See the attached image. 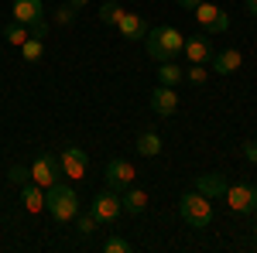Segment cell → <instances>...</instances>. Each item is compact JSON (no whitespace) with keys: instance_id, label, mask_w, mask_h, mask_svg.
<instances>
[{"instance_id":"obj_10","label":"cell","mask_w":257,"mask_h":253,"mask_svg":"<svg viewBox=\"0 0 257 253\" xmlns=\"http://www.w3.org/2000/svg\"><path fill=\"white\" fill-rule=\"evenodd\" d=\"M182 52H185V59L192 62V65H206V62L213 59V41H209V35L202 31V35H196V38H185Z\"/></svg>"},{"instance_id":"obj_20","label":"cell","mask_w":257,"mask_h":253,"mask_svg":"<svg viewBox=\"0 0 257 253\" xmlns=\"http://www.w3.org/2000/svg\"><path fill=\"white\" fill-rule=\"evenodd\" d=\"M21 55H24V62H28V65H31V62H41V59H45V38L28 35V41L21 45Z\"/></svg>"},{"instance_id":"obj_4","label":"cell","mask_w":257,"mask_h":253,"mask_svg":"<svg viewBox=\"0 0 257 253\" xmlns=\"http://www.w3.org/2000/svg\"><path fill=\"white\" fill-rule=\"evenodd\" d=\"M196 21L202 24L206 35H226V31H230V18H226V11H219L213 0H202V4L196 7Z\"/></svg>"},{"instance_id":"obj_19","label":"cell","mask_w":257,"mask_h":253,"mask_svg":"<svg viewBox=\"0 0 257 253\" xmlns=\"http://www.w3.org/2000/svg\"><path fill=\"white\" fill-rule=\"evenodd\" d=\"M185 79V69L175 65V62H158V82L161 86H178Z\"/></svg>"},{"instance_id":"obj_14","label":"cell","mask_w":257,"mask_h":253,"mask_svg":"<svg viewBox=\"0 0 257 253\" xmlns=\"http://www.w3.org/2000/svg\"><path fill=\"white\" fill-rule=\"evenodd\" d=\"M226 175H216V171H206V175H196V181H192V188L196 192H202L206 198H219V195L226 192Z\"/></svg>"},{"instance_id":"obj_30","label":"cell","mask_w":257,"mask_h":253,"mask_svg":"<svg viewBox=\"0 0 257 253\" xmlns=\"http://www.w3.org/2000/svg\"><path fill=\"white\" fill-rule=\"evenodd\" d=\"M175 4H178V7H185V11H196L202 0H175Z\"/></svg>"},{"instance_id":"obj_11","label":"cell","mask_w":257,"mask_h":253,"mask_svg":"<svg viewBox=\"0 0 257 253\" xmlns=\"http://www.w3.org/2000/svg\"><path fill=\"white\" fill-rule=\"evenodd\" d=\"M11 18L18 21V24H24V28H31L35 21L45 18V4L41 0H14L11 4Z\"/></svg>"},{"instance_id":"obj_25","label":"cell","mask_w":257,"mask_h":253,"mask_svg":"<svg viewBox=\"0 0 257 253\" xmlns=\"http://www.w3.org/2000/svg\"><path fill=\"white\" fill-rule=\"evenodd\" d=\"M72 21H76V7H72V4H62L59 11H55V24H59V28H69Z\"/></svg>"},{"instance_id":"obj_17","label":"cell","mask_w":257,"mask_h":253,"mask_svg":"<svg viewBox=\"0 0 257 253\" xmlns=\"http://www.w3.org/2000/svg\"><path fill=\"white\" fill-rule=\"evenodd\" d=\"M148 202H151L148 192H144V188H134V185H131V188H123V198H120L123 212H131V215H141L144 209H148Z\"/></svg>"},{"instance_id":"obj_28","label":"cell","mask_w":257,"mask_h":253,"mask_svg":"<svg viewBox=\"0 0 257 253\" xmlns=\"http://www.w3.org/2000/svg\"><path fill=\"white\" fill-rule=\"evenodd\" d=\"M48 31H52V24H48V21H45V18H41V21H35V24L28 28V35H35V38H45Z\"/></svg>"},{"instance_id":"obj_18","label":"cell","mask_w":257,"mask_h":253,"mask_svg":"<svg viewBox=\"0 0 257 253\" xmlns=\"http://www.w3.org/2000/svg\"><path fill=\"white\" fill-rule=\"evenodd\" d=\"M138 154L141 157H158L161 154V137L155 130H144L138 134Z\"/></svg>"},{"instance_id":"obj_21","label":"cell","mask_w":257,"mask_h":253,"mask_svg":"<svg viewBox=\"0 0 257 253\" xmlns=\"http://www.w3.org/2000/svg\"><path fill=\"white\" fill-rule=\"evenodd\" d=\"M120 18H123V7H120L117 0H106V4L99 7V21H103V24H113V28H117Z\"/></svg>"},{"instance_id":"obj_23","label":"cell","mask_w":257,"mask_h":253,"mask_svg":"<svg viewBox=\"0 0 257 253\" xmlns=\"http://www.w3.org/2000/svg\"><path fill=\"white\" fill-rule=\"evenodd\" d=\"M185 79H189L192 86H206V79H209V69H206V65H192V62H189V69H185Z\"/></svg>"},{"instance_id":"obj_9","label":"cell","mask_w":257,"mask_h":253,"mask_svg":"<svg viewBox=\"0 0 257 253\" xmlns=\"http://www.w3.org/2000/svg\"><path fill=\"white\" fill-rule=\"evenodd\" d=\"M89 212L96 215L99 222H113L120 212H123V205H120V195L113 188H106V192H99L93 202H89Z\"/></svg>"},{"instance_id":"obj_6","label":"cell","mask_w":257,"mask_h":253,"mask_svg":"<svg viewBox=\"0 0 257 253\" xmlns=\"http://www.w3.org/2000/svg\"><path fill=\"white\" fill-rule=\"evenodd\" d=\"M223 198H226V205H230L233 212H240V215L257 212V188L254 185H226Z\"/></svg>"},{"instance_id":"obj_22","label":"cell","mask_w":257,"mask_h":253,"mask_svg":"<svg viewBox=\"0 0 257 253\" xmlns=\"http://www.w3.org/2000/svg\"><path fill=\"white\" fill-rule=\"evenodd\" d=\"M4 38L11 41V45H24V41H28V28H24V24H18V21H11V24H7V28H4Z\"/></svg>"},{"instance_id":"obj_27","label":"cell","mask_w":257,"mask_h":253,"mask_svg":"<svg viewBox=\"0 0 257 253\" xmlns=\"http://www.w3.org/2000/svg\"><path fill=\"white\" fill-rule=\"evenodd\" d=\"M7 178H11V181H18V185H24V181H31V168H24V164H14V168L7 171Z\"/></svg>"},{"instance_id":"obj_2","label":"cell","mask_w":257,"mask_h":253,"mask_svg":"<svg viewBox=\"0 0 257 253\" xmlns=\"http://www.w3.org/2000/svg\"><path fill=\"white\" fill-rule=\"evenodd\" d=\"M45 212L52 215L55 222H69L79 215V195L72 185H62L55 181L52 188H45Z\"/></svg>"},{"instance_id":"obj_7","label":"cell","mask_w":257,"mask_h":253,"mask_svg":"<svg viewBox=\"0 0 257 253\" xmlns=\"http://www.w3.org/2000/svg\"><path fill=\"white\" fill-rule=\"evenodd\" d=\"M62 168H59V157L48 154V151H41L35 161H31V181H38L41 188H52L55 181H59Z\"/></svg>"},{"instance_id":"obj_3","label":"cell","mask_w":257,"mask_h":253,"mask_svg":"<svg viewBox=\"0 0 257 253\" xmlns=\"http://www.w3.org/2000/svg\"><path fill=\"white\" fill-rule=\"evenodd\" d=\"M178 215L192 226V229H206L213 222V198H206L202 192H185L178 198Z\"/></svg>"},{"instance_id":"obj_26","label":"cell","mask_w":257,"mask_h":253,"mask_svg":"<svg viewBox=\"0 0 257 253\" xmlns=\"http://www.w3.org/2000/svg\"><path fill=\"white\" fill-rule=\"evenodd\" d=\"M96 226H99V219L93 212L79 215V236H93V233H96Z\"/></svg>"},{"instance_id":"obj_24","label":"cell","mask_w":257,"mask_h":253,"mask_svg":"<svg viewBox=\"0 0 257 253\" xmlns=\"http://www.w3.org/2000/svg\"><path fill=\"white\" fill-rule=\"evenodd\" d=\"M103 253H131V239H123V236H110V239L103 243Z\"/></svg>"},{"instance_id":"obj_13","label":"cell","mask_w":257,"mask_h":253,"mask_svg":"<svg viewBox=\"0 0 257 253\" xmlns=\"http://www.w3.org/2000/svg\"><path fill=\"white\" fill-rule=\"evenodd\" d=\"M151 110L158 113V117H172L178 110V93L175 86H158L155 93H151Z\"/></svg>"},{"instance_id":"obj_12","label":"cell","mask_w":257,"mask_h":253,"mask_svg":"<svg viewBox=\"0 0 257 253\" xmlns=\"http://www.w3.org/2000/svg\"><path fill=\"white\" fill-rule=\"evenodd\" d=\"M209 65H213V72H219V76H233L240 65H243V55H240V48H223V52H213Z\"/></svg>"},{"instance_id":"obj_16","label":"cell","mask_w":257,"mask_h":253,"mask_svg":"<svg viewBox=\"0 0 257 253\" xmlns=\"http://www.w3.org/2000/svg\"><path fill=\"white\" fill-rule=\"evenodd\" d=\"M21 205L31 215L45 212V188H41L38 181H24V185H21Z\"/></svg>"},{"instance_id":"obj_29","label":"cell","mask_w":257,"mask_h":253,"mask_svg":"<svg viewBox=\"0 0 257 253\" xmlns=\"http://www.w3.org/2000/svg\"><path fill=\"white\" fill-rule=\"evenodd\" d=\"M243 154H247V161L257 164V140H247V144H243Z\"/></svg>"},{"instance_id":"obj_5","label":"cell","mask_w":257,"mask_h":253,"mask_svg":"<svg viewBox=\"0 0 257 253\" xmlns=\"http://www.w3.org/2000/svg\"><path fill=\"white\" fill-rule=\"evenodd\" d=\"M103 178H106V188L123 192V188H131V185H134L138 171H134V164H131V161L113 157V161H106V171H103Z\"/></svg>"},{"instance_id":"obj_1","label":"cell","mask_w":257,"mask_h":253,"mask_svg":"<svg viewBox=\"0 0 257 253\" xmlns=\"http://www.w3.org/2000/svg\"><path fill=\"white\" fill-rule=\"evenodd\" d=\"M182 45H185V35L178 28H172V24H161L155 31H148V38H144V48H148V55L155 62H175Z\"/></svg>"},{"instance_id":"obj_8","label":"cell","mask_w":257,"mask_h":253,"mask_svg":"<svg viewBox=\"0 0 257 253\" xmlns=\"http://www.w3.org/2000/svg\"><path fill=\"white\" fill-rule=\"evenodd\" d=\"M59 168H62V175L69 178V181H82L86 178V168H89V157L82 154V147H62V154H59Z\"/></svg>"},{"instance_id":"obj_33","label":"cell","mask_w":257,"mask_h":253,"mask_svg":"<svg viewBox=\"0 0 257 253\" xmlns=\"http://www.w3.org/2000/svg\"><path fill=\"white\" fill-rule=\"evenodd\" d=\"M254 243H257V226H254Z\"/></svg>"},{"instance_id":"obj_15","label":"cell","mask_w":257,"mask_h":253,"mask_svg":"<svg viewBox=\"0 0 257 253\" xmlns=\"http://www.w3.org/2000/svg\"><path fill=\"white\" fill-rule=\"evenodd\" d=\"M117 28L127 41H144L148 38V24H144V18L134 14V11H123V18L117 21Z\"/></svg>"},{"instance_id":"obj_31","label":"cell","mask_w":257,"mask_h":253,"mask_svg":"<svg viewBox=\"0 0 257 253\" xmlns=\"http://www.w3.org/2000/svg\"><path fill=\"white\" fill-rule=\"evenodd\" d=\"M247 4V11H250V18H257V0H243Z\"/></svg>"},{"instance_id":"obj_32","label":"cell","mask_w":257,"mask_h":253,"mask_svg":"<svg viewBox=\"0 0 257 253\" xmlns=\"http://www.w3.org/2000/svg\"><path fill=\"white\" fill-rule=\"evenodd\" d=\"M69 4H72V7H76V11H82V7H86V4H89V0H69Z\"/></svg>"}]
</instances>
